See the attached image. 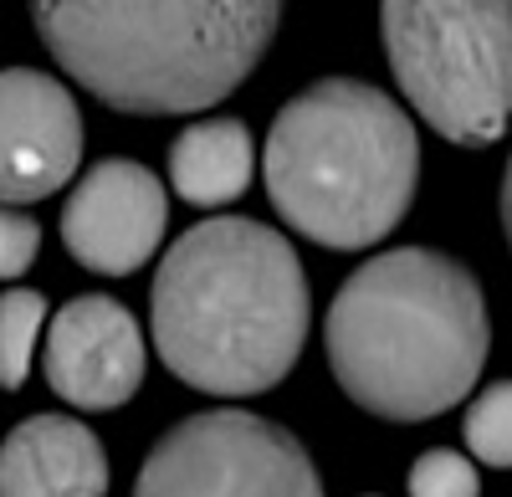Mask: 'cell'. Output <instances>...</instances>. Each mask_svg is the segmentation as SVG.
<instances>
[{
  "mask_svg": "<svg viewBox=\"0 0 512 497\" xmlns=\"http://www.w3.org/2000/svg\"><path fill=\"white\" fill-rule=\"evenodd\" d=\"M313 298L292 241L246 216H210L164 252L149 328L164 369L200 395H262L292 375Z\"/></svg>",
  "mask_w": 512,
  "mask_h": 497,
  "instance_id": "cell-1",
  "label": "cell"
},
{
  "mask_svg": "<svg viewBox=\"0 0 512 497\" xmlns=\"http://www.w3.org/2000/svg\"><path fill=\"white\" fill-rule=\"evenodd\" d=\"M338 390L379 421H436L472 395L492 323L472 267L431 246H395L349 272L323 318Z\"/></svg>",
  "mask_w": 512,
  "mask_h": 497,
  "instance_id": "cell-2",
  "label": "cell"
},
{
  "mask_svg": "<svg viewBox=\"0 0 512 497\" xmlns=\"http://www.w3.org/2000/svg\"><path fill=\"white\" fill-rule=\"evenodd\" d=\"M52 62L113 113L216 108L267 57L282 0H26Z\"/></svg>",
  "mask_w": 512,
  "mask_h": 497,
  "instance_id": "cell-3",
  "label": "cell"
},
{
  "mask_svg": "<svg viewBox=\"0 0 512 497\" xmlns=\"http://www.w3.org/2000/svg\"><path fill=\"white\" fill-rule=\"evenodd\" d=\"M262 175L272 211L323 252H369L390 236L420 185V134L374 82L323 77L282 103Z\"/></svg>",
  "mask_w": 512,
  "mask_h": 497,
  "instance_id": "cell-4",
  "label": "cell"
},
{
  "mask_svg": "<svg viewBox=\"0 0 512 497\" xmlns=\"http://www.w3.org/2000/svg\"><path fill=\"white\" fill-rule=\"evenodd\" d=\"M379 47L446 144L487 149L512 123V0H379Z\"/></svg>",
  "mask_w": 512,
  "mask_h": 497,
  "instance_id": "cell-5",
  "label": "cell"
},
{
  "mask_svg": "<svg viewBox=\"0 0 512 497\" xmlns=\"http://www.w3.org/2000/svg\"><path fill=\"white\" fill-rule=\"evenodd\" d=\"M134 497H323V477L287 426L221 405L154 441Z\"/></svg>",
  "mask_w": 512,
  "mask_h": 497,
  "instance_id": "cell-6",
  "label": "cell"
},
{
  "mask_svg": "<svg viewBox=\"0 0 512 497\" xmlns=\"http://www.w3.org/2000/svg\"><path fill=\"white\" fill-rule=\"evenodd\" d=\"M169 200L139 159H98L62 205V246L98 277L139 272L164 241Z\"/></svg>",
  "mask_w": 512,
  "mask_h": 497,
  "instance_id": "cell-7",
  "label": "cell"
},
{
  "mask_svg": "<svg viewBox=\"0 0 512 497\" xmlns=\"http://www.w3.org/2000/svg\"><path fill=\"white\" fill-rule=\"evenodd\" d=\"M82 164V113L62 77L0 67V205L57 195Z\"/></svg>",
  "mask_w": 512,
  "mask_h": 497,
  "instance_id": "cell-8",
  "label": "cell"
},
{
  "mask_svg": "<svg viewBox=\"0 0 512 497\" xmlns=\"http://www.w3.org/2000/svg\"><path fill=\"white\" fill-rule=\"evenodd\" d=\"M41 375L72 410H118L144 385V334L139 318L108 293H82L52 318Z\"/></svg>",
  "mask_w": 512,
  "mask_h": 497,
  "instance_id": "cell-9",
  "label": "cell"
},
{
  "mask_svg": "<svg viewBox=\"0 0 512 497\" xmlns=\"http://www.w3.org/2000/svg\"><path fill=\"white\" fill-rule=\"evenodd\" d=\"M0 497H108V451L77 416H31L0 441Z\"/></svg>",
  "mask_w": 512,
  "mask_h": 497,
  "instance_id": "cell-10",
  "label": "cell"
},
{
  "mask_svg": "<svg viewBox=\"0 0 512 497\" xmlns=\"http://www.w3.org/2000/svg\"><path fill=\"white\" fill-rule=\"evenodd\" d=\"M256 175V139L241 118H200L169 144V185L185 205L216 211L246 195Z\"/></svg>",
  "mask_w": 512,
  "mask_h": 497,
  "instance_id": "cell-11",
  "label": "cell"
},
{
  "mask_svg": "<svg viewBox=\"0 0 512 497\" xmlns=\"http://www.w3.org/2000/svg\"><path fill=\"white\" fill-rule=\"evenodd\" d=\"M41 334H47V298L31 293V287L0 293V390L26 385Z\"/></svg>",
  "mask_w": 512,
  "mask_h": 497,
  "instance_id": "cell-12",
  "label": "cell"
},
{
  "mask_svg": "<svg viewBox=\"0 0 512 497\" xmlns=\"http://www.w3.org/2000/svg\"><path fill=\"white\" fill-rule=\"evenodd\" d=\"M461 436L472 446L482 467H512V380L487 385L472 405H466Z\"/></svg>",
  "mask_w": 512,
  "mask_h": 497,
  "instance_id": "cell-13",
  "label": "cell"
},
{
  "mask_svg": "<svg viewBox=\"0 0 512 497\" xmlns=\"http://www.w3.org/2000/svg\"><path fill=\"white\" fill-rule=\"evenodd\" d=\"M405 487H410V497H482L477 462L451 451V446H436V451H425V457H415Z\"/></svg>",
  "mask_w": 512,
  "mask_h": 497,
  "instance_id": "cell-14",
  "label": "cell"
},
{
  "mask_svg": "<svg viewBox=\"0 0 512 497\" xmlns=\"http://www.w3.org/2000/svg\"><path fill=\"white\" fill-rule=\"evenodd\" d=\"M41 252V226L21 205H0V282H16Z\"/></svg>",
  "mask_w": 512,
  "mask_h": 497,
  "instance_id": "cell-15",
  "label": "cell"
},
{
  "mask_svg": "<svg viewBox=\"0 0 512 497\" xmlns=\"http://www.w3.org/2000/svg\"><path fill=\"white\" fill-rule=\"evenodd\" d=\"M502 231H507V246H512V159H507V175H502Z\"/></svg>",
  "mask_w": 512,
  "mask_h": 497,
  "instance_id": "cell-16",
  "label": "cell"
},
{
  "mask_svg": "<svg viewBox=\"0 0 512 497\" xmlns=\"http://www.w3.org/2000/svg\"><path fill=\"white\" fill-rule=\"evenodd\" d=\"M369 497H374V492H369Z\"/></svg>",
  "mask_w": 512,
  "mask_h": 497,
  "instance_id": "cell-17",
  "label": "cell"
}]
</instances>
